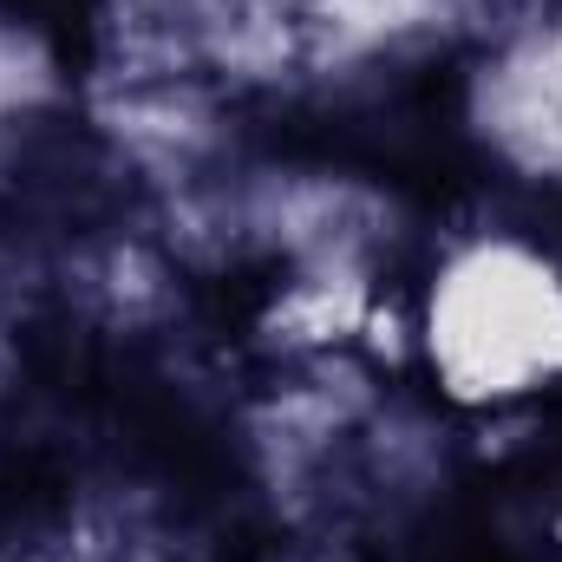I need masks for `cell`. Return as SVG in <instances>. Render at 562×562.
Wrapping results in <instances>:
<instances>
[{"instance_id": "cell-1", "label": "cell", "mask_w": 562, "mask_h": 562, "mask_svg": "<svg viewBox=\"0 0 562 562\" xmlns=\"http://www.w3.org/2000/svg\"><path fill=\"white\" fill-rule=\"evenodd\" d=\"M413 353L438 406L504 419L562 386V256L524 229H464L413 294Z\"/></svg>"}, {"instance_id": "cell-2", "label": "cell", "mask_w": 562, "mask_h": 562, "mask_svg": "<svg viewBox=\"0 0 562 562\" xmlns=\"http://www.w3.org/2000/svg\"><path fill=\"white\" fill-rule=\"evenodd\" d=\"M229 216H236V249L262 256L276 269H353V276H386L406 210L386 183L360 170H229Z\"/></svg>"}, {"instance_id": "cell-3", "label": "cell", "mask_w": 562, "mask_h": 562, "mask_svg": "<svg viewBox=\"0 0 562 562\" xmlns=\"http://www.w3.org/2000/svg\"><path fill=\"white\" fill-rule=\"evenodd\" d=\"M86 125L119 170L157 190V203L229 170V92L203 72L99 59L86 86Z\"/></svg>"}, {"instance_id": "cell-4", "label": "cell", "mask_w": 562, "mask_h": 562, "mask_svg": "<svg viewBox=\"0 0 562 562\" xmlns=\"http://www.w3.org/2000/svg\"><path fill=\"white\" fill-rule=\"evenodd\" d=\"M464 132L497 170L562 190V53L543 20L477 46L464 72Z\"/></svg>"}, {"instance_id": "cell-5", "label": "cell", "mask_w": 562, "mask_h": 562, "mask_svg": "<svg viewBox=\"0 0 562 562\" xmlns=\"http://www.w3.org/2000/svg\"><path fill=\"white\" fill-rule=\"evenodd\" d=\"M301 79L386 72L438 46L471 40V0H294Z\"/></svg>"}, {"instance_id": "cell-6", "label": "cell", "mask_w": 562, "mask_h": 562, "mask_svg": "<svg viewBox=\"0 0 562 562\" xmlns=\"http://www.w3.org/2000/svg\"><path fill=\"white\" fill-rule=\"evenodd\" d=\"M177 256L164 243H144V236H105L92 243L79 262H72V294L86 301V314H99L105 327H144L170 307L177 294Z\"/></svg>"}, {"instance_id": "cell-7", "label": "cell", "mask_w": 562, "mask_h": 562, "mask_svg": "<svg viewBox=\"0 0 562 562\" xmlns=\"http://www.w3.org/2000/svg\"><path fill=\"white\" fill-rule=\"evenodd\" d=\"M66 99V66L53 53V40L26 20L0 13V138L46 119Z\"/></svg>"}, {"instance_id": "cell-8", "label": "cell", "mask_w": 562, "mask_h": 562, "mask_svg": "<svg viewBox=\"0 0 562 562\" xmlns=\"http://www.w3.org/2000/svg\"><path fill=\"white\" fill-rule=\"evenodd\" d=\"M0 562H86V550L72 537H53V543H26V550H0Z\"/></svg>"}]
</instances>
